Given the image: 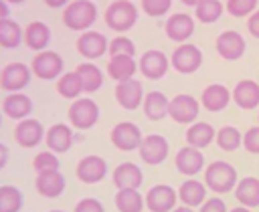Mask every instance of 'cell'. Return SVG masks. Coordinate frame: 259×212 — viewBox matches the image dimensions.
Returning <instances> with one entry per match:
<instances>
[{
	"label": "cell",
	"mask_w": 259,
	"mask_h": 212,
	"mask_svg": "<svg viewBox=\"0 0 259 212\" xmlns=\"http://www.w3.org/2000/svg\"><path fill=\"white\" fill-rule=\"evenodd\" d=\"M97 20V6L91 0H73L63 10V22L67 28L85 32Z\"/></svg>",
	"instance_id": "obj_1"
},
{
	"label": "cell",
	"mask_w": 259,
	"mask_h": 212,
	"mask_svg": "<svg viewBox=\"0 0 259 212\" xmlns=\"http://www.w3.org/2000/svg\"><path fill=\"white\" fill-rule=\"evenodd\" d=\"M237 182H239L237 170L229 162L217 160V162H210L204 170V184L217 194H227V192L235 190Z\"/></svg>",
	"instance_id": "obj_2"
},
{
	"label": "cell",
	"mask_w": 259,
	"mask_h": 212,
	"mask_svg": "<svg viewBox=\"0 0 259 212\" xmlns=\"http://www.w3.org/2000/svg\"><path fill=\"white\" fill-rule=\"evenodd\" d=\"M105 24L115 32H127L138 22V8L130 0H115L105 10Z\"/></svg>",
	"instance_id": "obj_3"
},
{
	"label": "cell",
	"mask_w": 259,
	"mask_h": 212,
	"mask_svg": "<svg viewBox=\"0 0 259 212\" xmlns=\"http://www.w3.org/2000/svg\"><path fill=\"white\" fill-rule=\"evenodd\" d=\"M99 119V107L89 97H79L69 107V121L75 129H91Z\"/></svg>",
	"instance_id": "obj_4"
},
{
	"label": "cell",
	"mask_w": 259,
	"mask_h": 212,
	"mask_svg": "<svg viewBox=\"0 0 259 212\" xmlns=\"http://www.w3.org/2000/svg\"><path fill=\"white\" fill-rule=\"evenodd\" d=\"M170 65L180 73V75H190L200 69L202 65V52L196 44L192 42H182L174 48L170 57Z\"/></svg>",
	"instance_id": "obj_5"
},
{
	"label": "cell",
	"mask_w": 259,
	"mask_h": 212,
	"mask_svg": "<svg viewBox=\"0 0 259 212\" xmlns=\"http://www.w3.org/2000/svg\"><path fill=\"white\" fill-rule=\"evenodd\" d=\"M111 143L113 147H117L119 151H134V149H140L142 141H144V135H142V129L132 123V121H119L117 125H113L111 133Z\"/></svg>",
	"instance_id": "obj_6"
},
{
	"label": "cell",
	"mask_w": 259,
	"mask_h": 212,
	"mask_svg": "<svg viewBox=\"0 0 259 212\" xmlns=\"http://www.w3.org/2000/svg\"><path fill=\"white\" fill-rule=\"evenodd\" d=\"M32 75L42 81H53L63 75V59L55 50H40L32 59Z\"/></svg>",
	"instance_id": "obj_7"
},
{
	"label": "cell",
	"mask_w": 259,
	"mask_h": 212,
	"mask_svg": "<svg viewBox=\"0 0 259 212\" xmlns=\"http://www.w3.org/2000/svg\"><path fill=\"white\" fill-rule=\"evenodd\" d=\"M32 69L24 63H8L2 67L0 73V87L6 93H18L30 83Z\"/></svg>",
	"instance_id": "obj_8"
},
{
	"label": "cell",
	"mask_w": 259,
	"mask_h": 212,
	"mask_svg": "<svg viewBox=\"0 0 259 212\" xmlns=\"http://www.w3.org/2000/svg\"><path fill=\"white\" fill-rule=\"evenodd\" d=\"M140 157L144 164L148 166H158L162 164L166 157H168V151H170V145H168V139L160 133H150L144 137L142 145H140Z\"/></svg>",
	"instance_id": "obj_9"
},
{
	"label": "cell",
	"mask_w": 259,
	"mask_h": 212,
	"mask_svg": "<svg viewBox=\"0 0 259 212\" xmlns=\"http://www.w3.org/2000/svg\"><path fill=\"white\" fill-rule=\"evenodd\" d=\"M176 190L168 184H156L146 194V208L150 212H172L176 208Z\"/></svg>",
	"instance_id": "obj_10"
},
{
	"label": "cell",
	"mask_w": 259,
	"mask_h": 212,
	"mask_svg": "<svg viewBox=\"0 0 259 212\" xmlns=\"http://www.w3.org/2000/svg\"><path fill=\"white\" fill-rule=\"evenodd\" d=\"M198 111H200V103L188 93H180L170 99L168 115L176 123H192L198 117Z\"/></svg>",
	"instance_id": "obj_11"
},
{
	"label": "cell",
	"mask_w": 259,
	"mask_h": 212,
	"mask_svg": "<svg viewBox=\"0 0 259 212\" xmlns=\"http://www.w3.org/2000/svg\"><path fill=\"white\" fill-rule=\"evenodd\" d=\"M45 135H47V131H45L42 123L32 117L20 119L14 127V139L20 147H34L40 141H45Z\"/></svg>",
	"instance_id": "obj_12"
},
{
	"label": "cell",
	"mask_w": 259,
	"mask_h": 212,
	"mask_svg": "<svg viewBox=\"0 0 259 212\" xmlns=\"http://www.w3.org/2000/svg\"><path fill=\"white\" fill-rule=\"evenodd\" d=\"M75 176L83 184H97L107 176V162L99 155H85L79 160Z\"/></svg>",
	"instance_id": "obj_13"
},
{
	"label": "cell",
	"mask_w": 259,
	"mask_h": 212,
	"mask_svg": "<svg viewBox=\"0 0 259 212\" xmlns=\"http://www.w3.org/2000/svg\"><path fill=\"white\" fill-rule=\"evenodd\" d=\"M77 52L85 59H99L109 52V40L97 30H85L77 38Z\"/></svg>",
	"instance_id": "obj_14"
},
{
	"label": "cell",
	"mask_w": 259,
	"mask_h": 212,
	"mask_svg": "<svg viewBox=\"0 0 259 212\" xmlns=\"http://www.w3.org/2000/svg\"><path fill=\"white\" fill-rule=\"evenodd\" d=\"M214 46H217V52L223 59L237 61V59L243 57V52L247 48V42H245V38H243L241 32H237V30H225V32H221L217 36Z\"/></svg>",
	"instance_id": "obj_15"
},
{
	"label": "cell",
	"mask_w": 259,
	"mask_h": 212,
	"mask_svg": "<svg viewBox=\"0 0 259 212\" xmlns=\"http://www.w3.org/2000/svg\"><path fill=\"white\" fill-rule=\"evenodd\" d=\"M138 65H140V71H142V75H144L146 79L156 81V79H162V77L168 73V69H170V59H168L162 50L152 48V50H146V52L142 55V59H140Z\"/></svg>",
	"instance_id": "obj_16"
},
{
	"label": "cell",
	"mask_w": 259,
	"mask_h": 212,
	"mask_svg": "<svg viewBox=\"0 0 259 212\" xmlns=\"http://www.w3.org/2000/svg\"><path fill=\"white\" fill-rule=\"evenodd\" d=\"M115 101L127 109L134 111L144 103V87L138 79H127L115 85Z\"/></svg>",
	"instance_id": "obj_17"
},
{
	"label": "cell",
	"mask_w": 259,
	"mask_h": 212,
	"mask_svg": "<svg viewBox=\"0 0 259 212\" xmlns=\"http://www.w3.org/2000/svg\"><path fill=\"white\" fill-rule=\"evenodd\" d=\"M166 36L174 42H186L194 34V18L186 12H176L172 14L166 24H164Z\"/></svg>",
	"instance_id": "obj_18"
},
{
	"label": "cell",
	"mask_w": 259,
	"mask_h": 212,
	"mask_svg": "<svg viewBox=\"0 0 259 212\" xmlns=\"http://www.w3.org/2000/svg\"><path fill=\"white\" fill-rule=\"evenodd\" d=\"M174 164H176V170L184 176H196L202 168H204V155L198 147H192V145H184L176 151V157H174Z\"/></svg>",
	"instance_id": "obj_19"
},
{
	"label": "cell",
	"mask_w": 259,
	"mask_h": 212,
	"mask_svg": "<svg viewBox=\"0 0 259 212\" xmlns=\"http://www.w3.org/2000/svg\"><path fill=\"white\" fill-rule=\"evenodd\" d=\"M34 186H36V192L40 196H45V198H59L65 192L67 182H65V176L59 170H49V172L36 174Z\"/></svg>",
	"instance_id": "obj_20"
},
{
	"label": "cell",
	"mask_w": 259,
	"mask_h": 212,
	"mask_svg": "<svg viewBox=\"0 0 259 212\" xmlns=\"http://www.w3.org/2000/svg\"><path fill=\"white\" fill-rule=\"evenodd\" d=\"M2 111L10 119H26L32 113V99L24 93H6L2 99Z\"/></svg>",
	"instance_id": "obj_21"
},
{
	"label": "cell",
	"mask_w": 259,
	"mask_h": 212,
	"mask_svg": "<svg viewBox=\"0 0 259 212\" xmlns=\"http://www.w3.org/2000/svg\"><path fill=\"white\" fill-rule=\"evenodd\" d=\"M73 139H75L73 129H71L69 125H65V123H55V125H51L49 131H47V135H45L47 147H49L51 151H55V153H65V151H69L71 145H73Z\"/></svg>",
	"instance_id": "obj_22"
},
{
	"label": "cell",
	"mask_w": 259,
	"mask_h": 212,
	"mask_svg": "<svg viewBox=\"0 0 259 212\" xmlns=\"http://www.w3.org/2000/svg\"><path fill=\"white\" fill-rule=\"evenodd\" d=\"M144 182V174L140 170V166L132 164V162H123L113 170V184L117 190H127L134 188L138 190Z\"/></svg>",
	"instance_id": "obj_23"
},
{
	"label": "cell",
	"mask_w": 259,
	"mask_h": 212,
	"mask_svg": "<svg viewBox=\"0 0 259 212\" xmlns=\"http://www.w3.org/2000/svg\"><path fill=\"white\" fill-rule=\"evenodd\" d=\"M231 97H233V95H231V91H229L225 85L212 83V85H208V87L202 91L200 103H202V107H204L206 111L219 113V111H223V109L229 105Z\"/></svg>",
	"instance_id": "obj_24"
},
{
	"label": "cell",
	"mask_w": 259,
	"mask_h": 212,
	"mask_svg": "<svg viewBox=\"0 0 259 212\" xmlns=\"http://www.w3.org/2000/svg\"><path fill=\"white\" fill-rule=\"evenodd\" d=\"M233 101L241 109H255L259 105V83L251 79H243L233 89Z\"/></svg>",
	"instance_id": "obj_25"
},
{
	"label": "cell",
	"mask_w": 259,
	"mask_h": 212,
	"mask_svg": "<svg viewBox=\"0 0 259 212\" xmlns=\"http://www.w3.org/2000/svg\"><path fill=\"white\" fill-rule=\"evenodd\" d=\"M140 69V65L136 63L134 57H127V55H119V57H111L109 63H107V75L121 83V81H127V79H134L136 71Z\"/></svg>",
	"instance_id": "obj_26"
},
{
	"label": "cell",
	"mask_w": 259,
	"mask_h": 212,
	"mask_svg": "<svg viewBox=\"0 0 259 212\" xmlns=\"http://www.w3.org/2000/svg\"><path fill=\"white\" fill-rule=\"evenodd\" d=\"M142 109H144V115L152 121H160L168 115V109H170V99L162 93V91H150L146 93L144 97V103H142Z\"/></svg>",
	"instance_id": "obj_27"
},
{
	"label": "cell",
	"mask_w": 259,
	"mask_h": 212,
	"mask_svg": "<svg viewBox=\"0 0 259 212\" xmlns=\"http://www.w3.org/2000/svg\"><path fill=\"white\" fill-rule=\"evenodd\" d=\"M178 198L184 206H190V208H196L200 206L204 200H206V186L194 178L190 180H184L178 188Z\"/></svg>",
	"instance_id": "obj_28"
},
{
	"label": "cell",
	"mask_w": 259,
	"mask_h": 212,
	"mask_svg": "<svg viewBox=\"0 0 259 212\" xmlns=\"http://www.w3.org/2000/svg\"><path fill=\"white\" fill-rule=\"evenodd\" d=\"M49 40H51V28L42 20H34V22H30L26 26V30H24V42H26V46L30 50H36V52L45 50L47 44H49Z\"/></svg>",
	"instance_id": "obj_29"
},
{
	"label": "cell",
	"mask_w": 259,
	"mask_h": 212,
	"mask_svg": "<svg viewBox=\"0 0 259 212\" xmlns=\"http://www.w3.org/2000/svg\"><path fill=\"white\" fill-rule=\"evenodd\" d=\"M235 198L239 204H243L247 208L259 206V178L247 176V178L239 180L235 186Z\"/></svg>",
	"instance_id": "obj_30"
},
{
	"label": "cell",
	"mask_w": 259,
	"mask_h": 212,
	"mask_svg": "<svg viewBox=\"0 0 259 212\" xmlns=\"http://www.w3.org/2000/svg\"><path fill=\"white\" fill-rule=\"evenodd\" d=\"M214 139H217V131H214V127H212L210 123H206V121L192 123V125L186 129V141H188V145H192V147L202 149V147L210 145Z\"/></svg>",
	"instance_id": "obj_31"
},
{
	"label": "cell",
	"mask_w": 259,
	"mask_h": 212,
	"mask_svg": "<svg viewBox=\"0 0 259 212\" xmlns=\"http://www.w3.org/2000/svg\"><path fill=\"white\" fill-rule=\"evenodd\" d=\"M146 206V198L140 194V190L127 188V190H117L115 194V208L119 212H142Z\"/></svg>",
	"instance_id": "obj_32"
},
{
	"label": "cell",
	"mask_w": 259,
	"mask_h": 212,
	"mask_svg": "<svg viewBox=\"0 0 259 212\" xmlns=\"http://www.w3.org/2000/svg\"><path fill=\"white\" fill-rule=\"evenodd\" d=\"M75 71H77V75H79V79L83 83V91L85 93H95L103 85V75H101V71H99L97 65H93V63H81V65H77Z\"/></svg>",
	"instance_id": "obj_33"
},
{
	"label": "cell",
	"mask_w": 259,
	"mask_h": 212,
	"mask_svg": "<svg viewBox=\"0 0 259 212\" xmlns=\"http://www.w3.org/2000/svg\"><path fill=\"white\" fill-rule=\"evenodd\" d=\"M24 38V32L16 20L2 18L0 20V46L2 48H16Z\"/></svg>",
	"instance_id": "obj_34"
},
{
	"label": "cell",
	"mask_w": 259,
	"mask_h": 212,
	"mask_svg": "<svg viewBox=\"0 0 259 212\" xmlns=\"http://www.w3.org/2000/svg\"><path fill=\"white\" fill-rule=\"evenodd\" d=\"M57 91H59V95L65 97V99H73V101L79 99V95L83 93V83H81L77 71L61 75V77L57 79Z\"/></svg>",
	"instance_id": "obj_35"
},
{
	"label": "cell",
	"mask_w": 259,
	"mask_h": 212,
	"mask_svg": "<svg viewBox=\"0 0 259 212\" xmlns=\"http://www.w3.org/2000/svg\"><path fill=\"white\" fill-rule=\"evenodd\" d=\"M225 12V4L221 0H202L196 8H194V14H196V20L198 22H204V24H212L217 22Z\"/></svg>",
	"instance_id": "obj_36"
},
{
	"label": "cell",
	"mask_w": 259,
	"mask_h": 212,
	"mask_svg": "<svg viewBox=\"0 0 259 212\" xmlns=\"http://www.w3.org/2000/svg\"><path fill=\"white\" fill-rule=\"evenodd\" d=\"M214 141L223 151H235V149H239L243 145V135H241V131L237 127L225 125V127H221L217 131V139Z\"/></svg>",
	"instance_id": "obj_37"
},
{
	"label": "cell",
	"mask_w": 259,
	"mask_h": 212,
	"mask_svg": "<svg viewBox=\"0 0 259 212\" xmlns=\"http://www.w3.org/2000/svg\"><path fill=\"white\" fill-rule=\"evenodd\" d=\"M22 208V192L16 186H2L0 188V212H20Z\"/></svg>",
	"instance_id": "obj_38"
},
{
	"label": "cell",
	"mask_w": 259,
	"mask_h": 212,
	"mask_svg": "<svg viewBox=\"0 0 259 212\" xmlns=\"http://www.w3.org/2000/svg\"><path fill=\"white\" fill-rule=\"evenodd\" d=\"M59 168H61V162H59V157L55 155V151H51V149L36 153L34 160H32V170H34L36 174L49 172V170H59Z\"/></svg>",
	"instance_id": "obj_39"
},
{
	"label": "cell",
	"mask_w": 259,
	"mask_h": 212,
	"mask_svg": "<svg viewBox=\"0 0 259 212\" xmlns=\"http://www.w3.org/2000/svg\"><path fill=\"white\" fill-rule=\"evenodd\" d=\"M257 10V0H227V12L235 18L251 16Z\"/></svg>",
	"instance_id": "obj_40"
},
{
	"label": "cell",
	"mask_w": 259,
	"mask_h": 212,
	"mask_svg": "<svg viewBox=\"0 0 259 212\" xmlns=\"http://www.w3.org/2000/svg\"><path fill=\"white\" fill-rule=\"evenodd\" d=\"M109 55L111 57H119V55L134 57L136 55V44L127 36H117V38L109 40Z\"/></svg>",
	"instance_id": "obj_41"
},
{
	"label": "cell",
	"mask_w": 259,
	"mask_h": 212,
	"mask_svg": "<svg viewBox=\"0 0 259 212\" xmlns=\"http://www.w3.org/2000/svg\"><path fill=\"white\" fill-rule=\"evenodd\" d=\"M172 6V0H142V10L152 16V18H158V16H164Z\"/></svg>",
	"instance_id": "obj_42"
},
{
	"label": "cell",
	"mask_w": 259,
	"mask_h": 212,
	"mask_svg": "<svg viewBox=\"0 0 259 212\" xmlns=\"http://www.w3.org/2000/svg\"><path fill=\"white\" fill-rule=\"evenodd\" d=\"M243 147L249 153H259V125H253L243 133Z\"/></svg>",
	"instance_id": "obj_43"
},
{
	"label": "cell",
	"mask_w": 259,
	"mask_h": 212,
	"mask_svg": "<svg viewBox=\"0 0 259 212\" xmlns=\"http://www.w3.org/2000/svg\"><path fill=\"white\" fill-rule=\"evenodd\" d=\"M73 212H105V208L97 198H81Z\"/></svg>",
	"instance_id": "obj_44"
},
{
	"label": "cell",
	"mask_w": 259,
	"mask_h": 212,
	"mask_svg": "<svg viewBox=\"0 0 259 212\" xmlns=\"http://www.w3.org/2000/svg\"><path fill=\"white\" fill-rule=\"evenodd\" d=\"M198 212H227V204L221 198H208L200 204Z\"/></svg>",
	"instance_id": "obj_45"
},
{
	"label": "cell",
	"mask_w": 259,
	"mask_h": 212,
	"mask_svg": "<svg viewBox=\"0 0 259 212\" xmlns=\"http://www.w3.org/2000/svg\"><path fill=\"white\" fill-rule=\"evenodd\" d=\"M247 28H249L251 36L259 38V10H255V12L249 16V20H247Z\"/></svg>",
	"instance_id": "obj_46"
},
{
	"label": "cell",
	"mask_w": 259,
	"mask_h": 212,
	"mask_svg": "<svg viewBox=\"0 0 259 212\" xmlns=\"http://www.w3.org/2000/svg\"><path fill=\"white\" fill-rule=\"evenodd\" d=\"M49 8H63L65 4H71V0H42Z\"/></svg>",
	"instance_id": "obj_47"
},
{
	"label": "cell",
	"mask_w": 259,
	"mask_h": 212,
	"mask_svg": "<svg viewBox=\"0 0 259 212\" xmlns=\"http://www.w3.org/2000/svg\"><path fill=\"white\" fill-rule=\"evenodd\" d=\"M0 149H2V160H0V168H6V162H8V147H6V143H2V145H0Z\"/></svg>",
	"instance_id": "obj_48"
},
{
	"label": "cell",
	"mask_w": 259,
	"mask_h": 212,
	"mask_svg": "<svg viewBox=\"0 0 259 212\" xmlns=\"http://www.w3.org/2000/svg\"><path fill=\"white\" fill-rule=\"evenodd\" d=\"M8 12H10V10H8V2L2 0V2H0V14H2V18H8Z\"/></svg>",
	"instance_id": "obj_49"
},
{
	"label": "cell",
	"mask_w": 259,
	"mask_h": 212,
	"mask_svg": "<svg viewBox=\"0 0 259 212\" xmlns=\"http://www.w3.org/2000/svg\"><path fill=\"white\" fill-rule=\"evenodd\" d=\"M229 212H251V208H247V206H235Z\"/></svg>",
	"instance_id": "obj_50"
},
{
	"label": "cell",
	"mask_w": 259,
	"mask_h": 212,
	"mask_svg": "<svg viewBox=\"0 0 259 212\" xmlns=\"http://www.w3.org/2000/svg\"><path fill=\"white\" fill-rule=\"evenodd\" d=\"M172 212H194V210H192L190 206H176Z\"/></svg>",
	"instance_id": "obj_51"
},
{
	"label": "cell",
	"mask_w": 259,
	"mask_h": 212,
	"mask_svg": "<svg viewBox=\"0 0 259 212\" xmlns=\"http://www.w3.org/2000/svg\"><path fill=\"white\" fill-rule=\"evenodd\" d=\"M200 2H202V0H182V4H186V6H194V8H196Z\"/></svg>",
	"instance_id": "obj_52"
},
{
	"label": "cell",
	"mask_w": 259,
	"mask_h": 212,
	"mask_svg": "<svg viewBox=\"0 0 259 212\" xmlns=\"http://www.w3.org/2000/svg\"><path fill=\"white\" fill-rule=\"evenodd\" d=\"M6 2H8V4H22L24 0H6Z\"/></svg>",
	"instance_id": "obj_53"
},
{
	"label": "cell",
	"mask_w": 259,
	"mask_h": 212,
	"mask_svg": "<svg viewBox=\"0 0 259 212\" xmlns=\"http://www.w3.org/2000/svg\"><path fill=\"white\" fill-rule=\"evenodd\" d=\"M49 212H63V210H49Z\"/></svg>",
	"instance_id": "obj_54"
}]
</instances>
